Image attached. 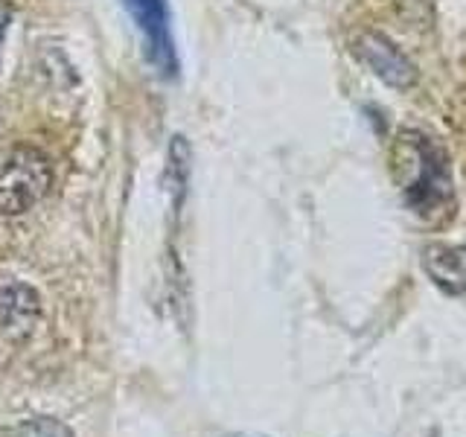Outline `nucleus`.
I'll list each match as a JSON object with an SVG mask.
<instances>
[{"label":"nucleus","mask_w":466,"mask_h":437,"mask_svg":"<svg viewBox=\"0 0 466 437\" xmlns=\"http://www.w3.org/2000/svg\"><path fill=\"white\" fill-rule=\"evenodd\" d=\"M397 172L402 178V196L422 222H446L455 208V189L446 152L420 131H402L397 140Z\"/></svg>","instance_id":"nucleus-1"},{"label":"nucleus","mask_w":466,"mask_h":437,"mask_svg":"<svg viewBox=\"0 0 466 437\" xmlns=\"http://www.w3.org/2000/svg\"><path fill=\"white\" fill-rule=\"evenodd\" d=\"M53 167L38 149L21 146L0 167V216H21L47 196Z\"/></svg>","instance_id":"nucleus-2"},{"label":"nucleus","mask_w":466,"mask_h":437,"mask_svg":"<svg viewBox=\"0 0 466 437\" xmlns=\"http://www.w3.org/2000/svg\"><path fill=\"white\" fill-rule=\"evenodd\" d=\"M123 6L131 15L135 26L140 29L149 65L160 76L172 79L175 73H178V56H175L167 0H123Z\"/></svg>","instance_id":"nucleus-3"},{"label":"nucleus","mask_w":466,"mask_h":437,"mask_svg":"<svg viewBox=\"0 0 466 437\" xmlns=\"http://www.w3.org/2000/svg\"><path fill=\"white\" fill-rule=\"evenodd\" d=\"M41 320V298L26 283H0V335L6 341H26Z\"/></svg>","instance_id":"nucleus-4"},{"label":"nucleus","mask_w":466,"mask_h":437,"mask_svg":"<svg viewBox=\"0 0 466 437\" xmlns=\"http://www.w3.org/2000/svg\"><path fill=\"white\" fill-rule=\"evenodd\" d=\"M356 56L361 58L364 65H368L379 79L388 82L390 87H408L414 79V65L408 62V58L393 47V44L379 36V33H368L356 41Z\"/></svg>","instance_id":"nucleus-5"},{"label":"nucleus","mask_w":466,"mask_h":437,"mask_svg":"<svg viewBox=\"0 0 466 437\" xmlns=\"http://www.w3.org/2000/svg\"><path fill=\"white\" fill-rule=\"evenodd\" d=\"M422 269L431 283L446 295L466 291V245H429L422 254Z\"/></svg>","instance_id":"nucleus-6"},{"label":"nucleus","mask_w":466,"mask_h":437,"mask_svg":"<svg viewBox=\"0 0 466 437\" xmlns=\"http://www.w3.org/2000/svg\"><path fill=\"white\" fill-rule=\"evenodd\" d=\"M9 18H12V12L9 6L0 0V44H4V36H6V26H9Z\"/></svg>","instance_id":"nucleus-7"},{"label":"nucleus","mask_w":466,"mask_h":437,"mask_svg":"<svg viewBox=\"0 0 466 437\" xmlns=\"http://www.w3.org/2000/svg\"><path fill=\"white\" fill-rule=\"evenodd\" d=\"M233 437H259V434H233Z\"/></svg>","instance_id":"nucleus-8"}]
</instances>
